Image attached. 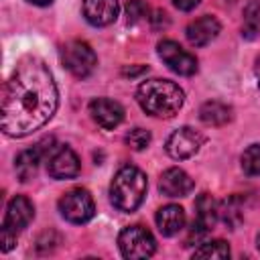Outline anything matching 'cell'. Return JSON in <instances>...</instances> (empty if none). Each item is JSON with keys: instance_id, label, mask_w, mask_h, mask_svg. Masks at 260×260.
<instances>
[{"instance_id": "obj_1", "label": "cell", "mask_w": 260, "mask_h": 260, "mask_svg": "<svg viewBox=\"0 0 260 260\" xmlns=\"http://www.w3.org/2000/svg\"><path fill=\"white\" fill-rule=\"evenodd\" d=\"M59 106L51 69L39 57H24L2 89L0 126L4 134L22 138L45 126Z\"/></svg>"}, {"instance_id": "obj_2", "label": "cell", "mask_w": 260, "mask_h": 260, "mask_svg": "<svg viewBox=\"0 0 260 260\" xmlns=\"http://www.w3.org/2000/svg\"><path fill=\"white\" fill-rule=\"evenodd\" d=\"M136 102L154 118H173L183 108L185 93L171 79H146L136 89Z\"/></svg>"}, {"instance_id": "obj_3", "label": "cell", "mask_w": 260, "mask_h": 260, "mask_svg": "<svg viewBox=\"0 0 260 260\" xmlns=\"http://www.w3.org/2000/svg\"><path fill=\"white\" fill-rule=\"evenodd\" d=\"M146 189H148L146 175L138 167L126 165L112 179L110 201L116 209L130 213V211H136L140 207V203L146 197Z\"/></svg>"}, {"instance_id": "obj_4", "label": "cell", "mask_w": 260, "mask_h": 260, "mask_svg": "<svg viewBox=\"0 0 260 260\" xmlns=\"http://www.w3.org/2000/svg\"><path fill=\"white\" fill-rule=\"evenodd\" d=\"M61 63L71 75L83 79L93 73L98 57L85 41H69L61 47Z\"/></svg>"}, {"instance_id": "obj_5", "label": "cell", "mask_w": 260, "mask_h": 260, "mask_svg": "<svg viewBox=\"0 0 260 260\" xmlns=\"http://www.w3.org/2000/svg\"><path fill=\"white\" fill-rule=\"evenodd\" d=\"M118 246L124 258L128 260H142L150 258L156 250V242L152 234L142 225H128L118 236Z\"/></svg>"}, {"instance_id": "obj_6", "label": "cell", "mask_w": 260, "mask_h": 260, "mask_svg": "<svg viewBox=\"0 0 260 260\" xmlns=\"http://www.w3.org/2000/svg\"><path fill=\"white\" fill-rule=\"evenodd\" d=\"M59 211L61 215L71 221V223H85L93 217L95 213V203L93 197L89 195L87 189H71L59 199Z\"/></svg>"}, {"instance_id": "obj_7", "label": "cell", "mask_w": 260, "mask_h": 260, "mask_svg": "<svg viewBox=\"0 0 260 260\" xmlns=\"http://www.w3.org/2000/svg\"><path fill=\"white\" fill-rule=\"evenodd\" d=\"M217 217H219L217 201L209 193H201L195 201V219H193V225H191V232H189V238H187L185 246H191L193 240L201 242L213 230Z\"/></svg>"}, {"instance_id": "obj_8", "label": "cell", "mask_w": 260, "mask_h": 260, "mask_svg": "<svg viewBox=\"0 0 260 260\" xmlns=\"http://www.w3.org/2000/svg\"><path fill=\"white\" fill-rule=\"evenodd\" d=\"M156 51H158V57L167 63V67L179 75H193L197 71V59L195 55H191L189 51H185L177 41H171V39H165L156 45Z\"/></svg>"}, {"instance_id": "obj_9", "label": "cell", "mask_w": 260, "mask_h": 260, "mask_svg": "<svg viewBox=\"0 0 260 260\" xmlns=\"http://www.w3.org/2000/svg\"><path fill=\"white\" fill-rule=\"evenodd\" d=\"M203 142H205V138H203L201 132H197V130H193L189 126H183V128L175 130L167 138L165 148H167V152H169L171 158L185 160V158H191L193 154H197Z\"/></svg>"}, {"instance_id": "obj_10", "label": "cell", "mask_w": 260, "mask_h": 260, "mask_svg": "<svg viewBox=\"0 0 260 260\" xmlns=\"http://www.w3.org/2000/svg\"><path fill=\"white\" fill-rule=\"evenodd\" d=\"M55 150V138L53 136H47L43 140H39L32 148H26L22 150L18 156H16V162H14V169H16V175L18 179L24 183L28 179L35 177L37 169H39V162L43 156H47L49 152Z\"/></svg>"}, {"instance_id": "obj_11", "label": "cell", "mask_w": 260, "mask_h": 260, "mask_svg": "<svg viewBox=\"0 0 260 260\" xmlns=\"http://www.w3.org/2000/svg\"><path fill=\"white\" fill-rule=\"evenodd\" d=\"M32 217H35V207H32L30 199H26L24 195H16L6 205V215H4V221H2V230H8V232L18 236L24 228H28Z\"/></svg>"}, {"instance_id": "obj_12", "label": "cell", "mask_w": 260, "mask_h": 260, "mask_svg": "<svg viewBox=\"0 0 260 260\" xmlns=\"http://www.w3.org/2000/svg\"><path fill=\"white\" fill-rule=\"evenodd\" d=\"M47 171L53 179H59V181L61 179H73L79 173V158L69 146L61 144L51 152L49 162H47Z\"/></svg>"}, {"instance_id": "obj_13", "label": "cell", "mask_w": 260, "mask_h": 260, "mask_svg": "<svg viewBox=\"0 0 260 260\" xmlns=\"http://www.w3.org/2000/svg\"><path fill=\"white\" fill-rule=\"evenodd\" d=\"M89 114L104 130H114L124 120V108L110 98H95L89 102Z\"/></svg>"}, {"instance_id": "obj_14", "label": "cell", "mask_w": 260, "mask_h": 260, "mask_svg": "<svg viewBox=\"0 0 260 260\" xmlns=\"http://www.w3.org/2000/svg\"><path fill=\"white\" fill-rule=\"evenodd\" d=\"M118 0H83L81 12L93 26H108L118 18Z\"/></svg>"}, {"instance_id": "obj_15", "label": "cell", "mask_w": 260, "mask_h": 260, "mask_svg": "<svg viewBox=\"0 0 260 260\" xmlns=\"http://www.w3.org/2000/svg\"><path fill=\"white\" fill-rule=\"evenodd\" d=\"M219 30H221L219 20L215 16H211V14H205L201 18L189 22L185 35H187V41L193 47H205V45H209L219 35Z\"/></svg>"}, {"instance_id": "obj_16", "label": "cell", "mask_w": 260, "mask_h": 260, "mask_svg": "<svg viewBox=\"0 0 260 260\" xmlns=\"http://www.w3.org/2000/svg\"><path fill=\"white\" fill-rule=\"evenodd\" d=\"M158 189L167 197H185L193 191V179L179 167H171L160 175Z\"/></svg>"}, {"instance_id": "obj_17", "label": "cell", "mask_w": 260, "mask_h": 260, "mask_svg": "<svg viewBox=\"0 0 260 260\" xmlns=\"http://www.w3.org/2000/svg\"><path fill=\"white\" fill-rule=\"evenodd\" d=\"M185 221H187V217H185V209L181 205L169 203L156 211V225H158V232L162 236L179 234L185 228Z\"/></svg>"}, {"instance_id": "obj_18", "label": "cell", "mask_w": 260, "mask_h": 260, "mask_svg": "<svg viewBox=\"0 0 260 260\" xmlns=\"http://www.w3.org/2000/svg\"><path fill=\"white\" fill-rule=\"evenodd\" d=\"M199 118L207 126H223L232 122V108L223 102L209 100L199 108Z\"/></svg>"}, {"instance_id": "obj_19", "label": "cell", "mask_w": 260, "mask_h": 260, "mask_svg": "<svg viewBox=\"0 0 260 260\" xmlns=\"http://www.w3.org/2000/svg\"><path fill=\"white\" fill-rule=\"evenodd\" d=\"M219 217L230 230H236L244 219V203L240 197L232 195L223 203H219Z\"/></svg>"}, {"instance_id": "obj_20", "label": "cell", "mask_w": 260, "mask_h": 260, "mask_svg": "<svg viewBox=\"0 0 260 260\" xmlns=\"http://www.w3.org/2000/svg\"><path fill=\"white\" fill-rule=\"evenodd\" d=\"M195 258H213V260H223L230 258V246L223 240H213V242H205L201 244V248H197L193 252Z\"/></svg>"}, {"instance_id": "obj_21", "label": "cell", "mask_w": 260, "mask_h": 260, "mask_svg": "<svg viewBox=\"0 0 260 260\" xmlns=\"http://www.w3.org/2000/svg\"><path fill=\"white\" fill-rule=\"evenodd\" d=\"M242 169L250 177H260V144H252L242 154Z\"/></svg>"}, {"instance_id": "obj_22", "label": "cell", "mask_w": 260, "mask_h": 260, "mask_svg": "<svg viewBox=\"0 0 260 260\" xmlns=\"http://www.w3.org/2000/svg\"><path fill=\"white\" fill-rule=\"evenodd\" d=\"M244 26L248 32H260V0H248L244 8Z\"/></svg>"}, {"instance_id": "obj_23", "label": "cell", "mask_w": 260, "mask_h": 260, "mask_svg": "<svg viewBox=\"0 0 260 260\" xmlns=\"http://www.w3.org/2000/svg\"><path fill=\"white\" fill-rule=\"evenodd\" d=\"M124 140L132 150H144L150 144V132L144 128H132Z\"/></svg>"}, {"instance_id": "obj_24", "label": "cell", "mask_w": 260, "mask_h": 260, "mask_svg": "<svg viewBox=\"0 0 260 260\" xmlns=\"http://www.w3.org/2000/svg\"><path fill=\"white\" fill-rule=\"evenodd\" d=\"M148 14V6L142 0H130L126 4V22L128 24H136L140 20H144Z\"/></svg>"}, {"instance_id": "obj_25", "label": "cell", "mask_w": 260, "mask_h": 260, "mask_svg": "<svg viewBox=\"0 0 260 260\" xmlns=\"http://www.w3.org/2000/svg\"><path fill=\"white\" fill-rule=\"evenodd\" d=\"M14 244H16V234H12L8 230H0V250L8 252L14 248Z\"/></svg>"}, {"instance_id": "obj_26", "label": "cell", "mask_w": 260, "mask_h": 260, "mask_svg": "<svg viewBox=\"0 0 260 260\" xmlns=\"http://www.w3.org/2000/svg\"><path fill=\"white\" fill-rule=\"evenodd\" d=\"M152 26L154 28H160V26H169V16L165 10H156L154 16H152Z\"/></svg>"}, {"instance_id": "obj_27", "label": "cell", "mask_w": 260, "mask_h": 260, "mask_svg": "<svg viewBox=\"0 0 260 260\" xmlns=\"http://www.w3.org/2000/svg\"><path fill=\"white\" fill-rule=\"evenodd\" d=\"M173 4H175V8H179L183 12H189L199 4V0H173Z\"/></svg>"}, {"instance_id": "obj_28", "label": "cell", "mask_w": 260, "mask_h": 260, "mask_svg": "<svg viewBox=\"0 0 260 260\" xmlns=\"http://www.w3.org/2000/svg\"><path fill=\"white\" fill-rule=\"evenodd\" d=\"M146 67H136V69H124V75H136V73H140V71H144Z\"/></svg>"}, {"instance_id": "obj_29", "label": "cell", "mask_w": 260, "mask_h": 260, "mask_svg": "<svg viewBox=\"0 0 260 260\" xmlns=\"http://www.w3.org/2000/svg\"><path fill=\"white\" fill-rule=\"evenodd\" d=\"M30 4H37V6H49L53 0H28Z\"/></svg>"}, {"instance_id": "obj_30", "label": "cell", "mask_w": 260, "mask_h": 260, "mask_svg": "<svg viewBox=\"0 0 260 260\" xmlns=\"http://www.w3.org/2000/svg\"><path fill=\"white\" fill-rule=\"evenodd\" d=\"M256 77H258V87H260V57L256 61Z\"/></svg>"}, {"instance_id": "obj_31", "label": "cell", "mask_w": 260, "mask_h": 260, "mask_svg": "<svg viewBox=\"0 0 260 260\" xmlns=\"http://www.w3.org/2000/svg\"><path fill=\"white\" fill-rule=\"evenodd\" d=\"M256 246H258V250H260V236H258V240H256Z\"/></svg>"}]
</instances>
